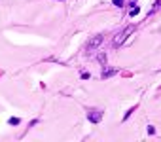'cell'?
I'll list each match as a JSON object with an SVG mask.
<instances>
[{
  "label": "cell",
  "mask_w": 161,
  "mask_h": 142,
  "mask_svg": "<svg viewBox=\"0 0 161 142\" xmlns=\"http://www.w3.org/2000/svg\"><path fill=\"white\" fill-rule=\"evenodd\" d=\"M102 44V36H95V38H91L89 40V44H87V51H91V49H97V47Z\"/></svg>",
  "instance_id": "3957f363"
},
{
  "label": "cell",
  "mask_w": 161,
  "mask_h": 142,
  "mask_svg": "<svg viewBox=\"0 0 161 142\" xmlns=\"http://www.w3.org/2000/svg\"><path fill=\"white\" fill-rule=\"evenodd\" d=\"M133 30H135V27H127L125 30L118 32V34H116V38H114V42H112V44H114V47H119V46H121V44H123V42L127 40V36L131 34Z\"/></svg>",
  "instance_id": "6da1fadb"
},
{
  "label": "cell",
  "mask_w": 161,
  "mask_h": 142,
  "mask_svg": "<svg viewBox=\"0 0 161 142\" xmlns=\"http://www.w3.org/2000/svg\"><path fill=\"white\" fill-rule=\"evenodd\" d=\"M10 125H19V117H11V119H10Z\"/></svg>",
  "instance_id": "8992f818"
},
{
  "label": "cell",
  "mask_w": 161,
  "mask_h": 142,
  "mask_svg": "<svg viewBox=\"0 0 161 142\" xmlns=\"http://www.w3.org/2000/svg\"><path fill=\"white\" fill-rule=\"evenodd\" d=\"M87 117H89V121H93V123H99V121L102 119V110H89Z\"/></svg>",
  "instance_id": "7a4b0ae2"
},
{
  "label": "cell",
  "mask_w": 161,
  "mask_h": 142,
  "mask_svg": "<svg viewBox=\"0 0 161 142\" xmlns=\"http://www.w3.org/2000/svg\"><path fill=\"white\" fill-rule=\"evenodd\" d=\"M138 13V8H131V11H129V15H136Z\"/></svg>",
  "instance_id": "52a82bcc"
},
{
  "label": "cell",
  "mask_w": 161,
  "mask_h": 142,
  "mask_svg": "<svg viewBox=\"0 0 161 142\" xmlns=\"http://www.w3.org/2000/svg\"><path fill=\"white\" fill-rule=\"evenodd\" d=\"M114 4H116V6H119V8H121V6H123V0H114Z\"/></svg>",
  "instance_id": "ba28073f"
},
{
  "label": "cell",
  "mask_w": 161,
  "mask_h": 142,
  "mask_svg": "<svg viewBox=\"0 0 161 142\" xmlns=\"http://www.w3.org/2000/svg\"><path fill=\"white\" fill-rule=\"evenodd\" d=\"M114 74H116V70H114V68H110V70L106 68V70L102 72V78H108V76H114Z\"/></svg>",
  "instance_id": "277c9868"
},
{
  "label": "cell",
  "mask_w": 161,
  "mask_h": 142,
  "mask_svg": "<svg viewBox=\"0 0 161 142\" xmlns=\"http://www.w3.org/2000/svg\"><path fill=\"white\" fill-rule=\"evenodd\" d=\"M97 59H99L100 63H104V59H106V53H104V51H100V53L97 55Z\"/></svg>",
  "instance_id": "5b68a950"
}]
</instances>
